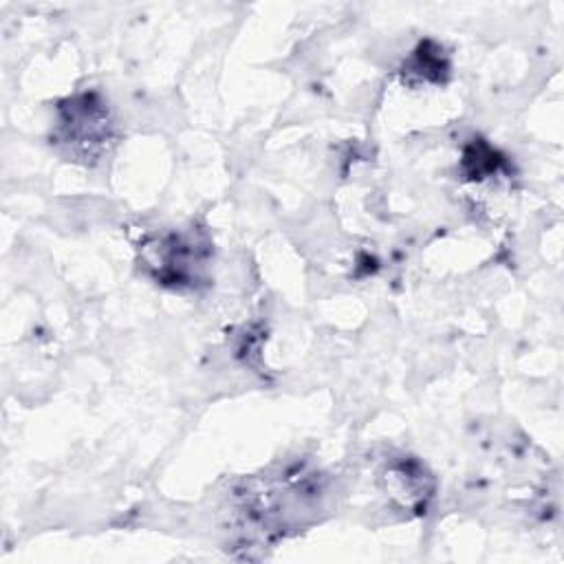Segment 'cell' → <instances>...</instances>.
<instances>
[{
  "label": "cell",
  "instance_id": "cell-1",
  "mask_svg": "<svg viewBox=\"0 0 564 564\" xmlns=\"http://www.w3.org/2000/svg\"><path fill=\"white\" fill-rule=\"evenodd\" d=\"M57 141L77 161H99L112 141V121L104 99L95 93L66 99L59 106Z\"/></svg>",
  "mask_w": 564,
  "mask_h": 564
},
{
  "label": "cell",
  "instance_id": "cell-2",
  "mask_svg": "<svg viewBox=\"0 0 564 564\" xmlns=\"http://www.w3.org/2000/svg\"><path fill=\"white\" fill-rule=\"evenodd\" d=\"M203 262V247H198L192 236L170 234L150 247L148 264L156 269V278L163 284H192L198 278V267Z\"/></svg>",
  "mask_w": 564,
  "mask_h": 564
},
{
  "label": "cell",
  "instance_id": "cell-3",
  "mask_svg": "<svg viewBox=\"0 0 564 564\" xmlns=\"http://www.w3.org/2000/svg\"><path fill=\"white\" fill-rule=\"evenodd\" d=\"M412 66V70H423V75L434 82H441V73H447V62L441 55L425 51L423 46L414 53Z\"/></svg>",
  "mask_w": 564,
  "mask_h": 564
}]
</instances>
